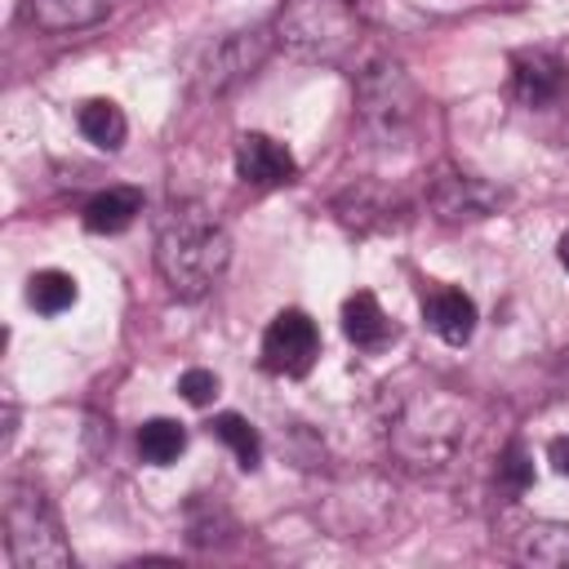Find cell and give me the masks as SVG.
Instances as JSON below:
<instances>
[{
  "label": "cell",
  "mask_w": 569,
  "mask_h": 569,
  "mask_svg": "<svg viewBox=\"0 0 569 569\" xmlns=\"http://www.w3.org/2000/svg\"><path fill=\"white\" fill-rule=\"evenodd\" d=\"M556 258H560V267H565V271H569V231H565V236H560V244H556Z\"/></svg>",
  "instance_id": "cell-23"
},
{
  "label": "cell",
  "mask_w": 569,
  "mask_h": 569,
  "mask_svg": "<svg viewBox=\"0 0 569 569\" xmlns=\"http://www.w3.org/2000/svg\"><path fill=\"white\" fill-rule=\"evenodd\" d=\"M76 293H80L76 289V276L71 271H58V267H44V271H36L27 280V302L40 316H62L76 302Z\"/></svg>",
  "instance_id": "cell-18"
},
{
  "label": "cell",
  "mask_w": 569,
  "mask_h": 569,
  "mask_svg": "<svg viewBox=\"0 0 569 569\" xmlns=\"http://www.w3.org/2000/svg\"><path fill=\"white\" fill-rule=\"evenodd\" d=\"M142 213V191L138 187H107V191H98L89 204H84V227L93 231V236H116V231H124L133 218Z\"/></svg>",
  "instance_id": "cell-15"
},
{
  "label": "cell",
  "mask_w": 569,
  "mask_h": 569,
  "mask_svg": "<svg viewBox=\"0 0 569 569\" xmlns=\"http://www.w3.org/2000/svg\"><path fill=\"white\" fill-rule=\"evenodd\" d=\"M236 173L249 187H289L298 178V160L284 142L267 133H240L236 142Z\"/></svg>",
  "instance_id": "cell-9"
},
{
  "label": "cell",
  "mask_w": 569,
  "mask_h": 569,
  "mask_svg": "<svg viewBox=\"0 0 569 569\" xmlns=\"http://www.w3.org/2000/svg\"><path fill=\"white\" fill-rule=\"evenodd\" d=\"M418 111L422 98L413 89V80L405 76V67L387 53L369 58L356 76V120L369 147L378 151H396L409 147L413 129H418Z\"/></svg>",
  "instance_id": "cell-2"
},
{
  "label": "cell",
  "mask_w": 569,
  "mask_h": 569,
  "mask_svg": "<svg viewBox=\"0 0 569 569\" xmlns=\"http://www.w3.org/2000/svg\"><path fill=\"white\" fill-rule=\"evenodd\" d=\"M116 9H120V0H22V18L49 36L93 27Z\"/></svg>",
  "instance_id": "cell-12"
},
{
  "label": "cell",
  "mask_w": 569,
  "mask_h": 569,
  "mask_svg": "<svg viewBox=\"0 0 569 569\" xmlns=\"http://www.w3.org/2000/svg\"><path fill=\"white\" fill-rule=\"evenodd\" d=\"M231 262V236L200 200H173L156 222V271L173 298H204Z\"/></svg>",
  "instance_id": "cell-1"
},
{
  "label": "cell",
  "mask_w": 569,
  "mask_h": 569,
  "mask_svg": "<svg viewBox=\"0 0 569 569\" xmlns=\"http://www.w3.org/2000/svg\"><path fill=\"white\" fill-rule=\"evenodd\" d=\"M516 560L533 569H569V520H533L516 538Z\"/></svg>",
  "instance_id": "cell-14"
},
{
  "label": "cell",
  "mask_w": 569,
  "mask_h": 569,
  "mask_svg": "<svg viewBox=\"0 0 569 569\" xmlns=\"http://www.w3.org/2000/svg\"><path fill=\"white\" fill-rule=\"evenodd\" d=\"M396 213H405V204H400L387 187H378V182H351V187L333 200V218H338L347 231H356V236L396 227V222H400Z\"/></svg>",
  "instance_id": "cell-10"
},
{
  "label": "cell",
  "mask_w": 569,
  "mask_h": 569,
  "mask_svg": "<svg viewBox=\"0 0 569 569\" xmlns=\"http://www.w3.org/2000/svg\"><path fill=\"white\" fill-rule=\"evenodd\" d=\"M4 547L18 569H67L71 565V547L62 538V525L49 498L27 480L4 485Z\"/></svg>",
  "instance_id": "cell-4"
},
{
  "label": "cell",
  "mask_w": 569,
  "mask_h": 569,
  "mask_svg": "<svg viewBox=\"0 0 569 569\" xmlns=\"http://www.w3.org/2000/svg\"><path fill=\"white\" fill-rule=\"evenodd\" d=\"M276 44L271 27H253V31H231L218 44L204 49L200 67H196V84L200 93H227L231 84H240L244 76H253L267 58V49Z\"/></svg>",
  "instance_id": "cell-5"
},
{
  "label": "cell",
  "mask_w": 569,
  "mask_h": 569,
  "mask_svg": "<svg viewBox=\"0 0 569 569\" xmlns=\"http://www.w3.org/2000/svg\"><path fill=\"white\" fill-rule=\"evenodd\" d=\"M209 431L236 453V462H240L244 471H253V467L262 462V436L253 431L249 418H240V413H218V418L209 422Z\"/></svg>",
  "instance_id": "cell-19"
},
{
  "label": "cell",
  "mask_w": 569,
  "mask_h": 569,
  "mask_svg": "<svg viewBox=\"0 0 569 569\" xmlns=\"http://www.w3.org/2000/svg\"><path fill=\"white\" fill-rule=\"evenodd\" d=\"M342 333L351 347L360 351H382L391 338H396V325L387 320V311L378 307V298L369 289H356L347 302H342Z\"/></svg>",
  "instance_id": "cell-13"
},
{
  "label": "cell",
  "mask_w": 569,
  "mask_h": 569,
  "mask_svg": "<svg viewBox=\"0 0 569 569\" xmlns=\"http://www.w3.org/2000/svg\"><path fill=\"white\" fill-rule=\"evenodd\" d=\"M529 485H533V462H529L525 445L511 440V445L502 449V458H498V489H502L507 498H520Z\"/></svg>",
  "instance_id": "cell-20"
},
{
  "label": "cell",
  "mask_w": 569,
  "mask_h": 569,
  "mask_svg": "<svg viewBox=\"0 0 569 569\" xmlns=\"http://www.w3.org/2000/svg\"><path fill=\"white\" fill-rule=\"evenodd\" d=\"M76 129H80L98 151H120V147H124V133H129V120H124V111H120L111 98H89V102L76 111Z\"/></svg>",
  "instance_id": "cell-16"
},
{
  "label": "cell",
  "mask_w": 569,
  "mask_h": 569,
  "mask_svg": "<svg viewBox=\"0 0 569 569\" xmlns=\"http://www.w3.org/2000/svg\"><path fill=\"white\" fill-rule=\"evenodd\" d=\"M187 449V427L173 418H151L138 427V458L151 467H169L178 462V453Z\"/></svg>",
  "instance_id": "cell-17"
},
{
  "label": "cell",
  "mask_w": 569,
  "mask_h": 569,
  "mask_svg": "<svg viewBox=\"0 0 569 569\" xmlns=\"http://www.w3.org/2000/svg\"><path fill=\"white\" fill-rule=\"evenodd\" d=\"M316 356H320L316 320L298 307L276 311L267 333H262V369L276 373V378H302V373H311Z\"/></svg>",
  "instance_id": "cell-6"
},
{
  "label": "cell",
  "mask_w": 569,
  "mask_h": 569,
  "mask_svg": "<svg viewBox=\"0 0 569 569\" xmlns=\"http://www.w3.org/2000/svg\"><path fill=\"white\" fill-rule=\"evenodd\" d=\"M547 458H551V467H556L560 476H569V436H556V440L547 445Z\"/></svg>",
  "instance_id": "cell-22"
},
{
  "label": "cell",
  "mask_w": 569,
  "mask_h": 569,
  "mask_svg": "<svg viewBox=\"0 0 569 569\" xmlns=\"http://www.w3.org/2000/svg\"><path fill=\"white\" fill-rule=\"evenodd\" d=\"M178 391H182L187 405L204 409V405L218 396V373H213V369H187V373L178 378Z\"/></svg>",
  "instance_id": "cell-21"
},
{
  "label": "cell",
  "mask_w": 569,
  "mask_h": 569,
  "mask_svg": "<svg viewBox=\"0 0 569 569\" xmlns=\"http://www.w3.org/2000/svg\"><path fill=\"white\" fill-rule=\"evenodd\" d=\"M507 71H511L507 76L511 80V98L525 102V107H547L569 84V71H565V62L551 49H516Z\"/></svg>",
  "instance_id": "cell-8"
},
{
  "label": "cell",
  "mask_w": 569,
  "mask_h": 569,
  "mask_svg": "<svg viewBox=\"0 0 569 569\" xmlns=\"http://www.w3.org/2000/svg\"><path fill=\"white\" fill-rule=\"evenodd\" d=\"M422 320L431 325L436 338H445L449 347H462L476 333V302L462 289L436 284V289L422 293Z\"/></svg>",
  "instance_id": "cell-11"
},
{
  "label": "cell",
  "mask_w": 569,
  "mask_h": 569,
  "mask_svg": "<svg viewBox=\"0 0 569 569\" xmlns=\"http://www.w3.org/2000/svg\"><path fill=\"white\" fill-rule=\"evenodd\" d=\"M427 204L440 222H471V218H485L498 209V191L471 173L436 169V178L427 182Z\"/></svg>",
  "instance_id": "cell-7"
},
{
  "label": "cell",
  "mask_w": 569,
  "mask_h": 569,
  "mask_svg": "<svg viewBox=\"0 0 569 569\" xmlns=\"http://www.w3.org/2000/svg\"><path fill=\"white\" fill-rule=\"evenodd\" d=\"M271 36L289 58L342 62L360 44L365 18L356 0H284L271 18Z\"/></svg>",
  "instance_id": "cell-3"
}]
</instances>
